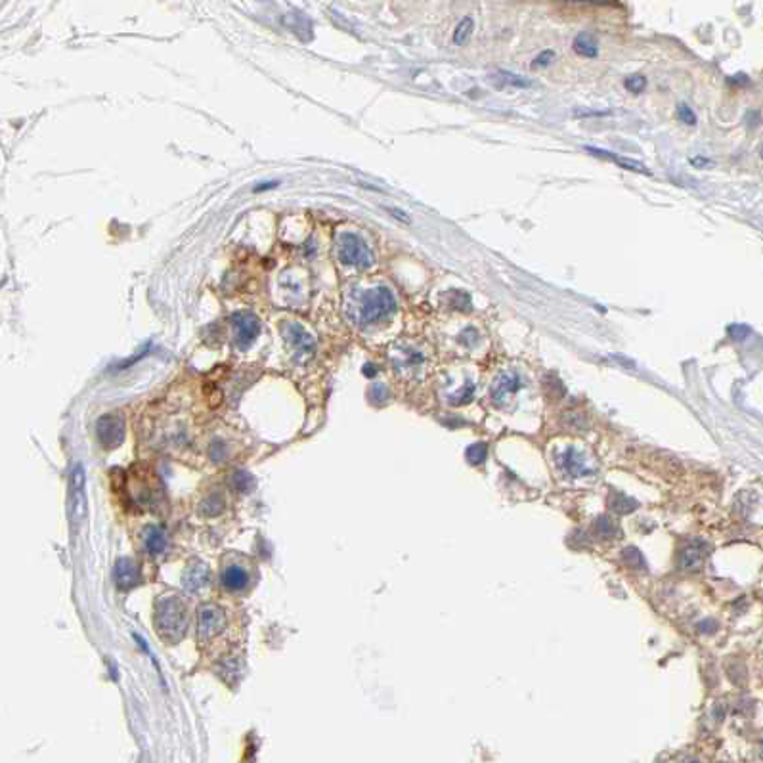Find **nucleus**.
Returning a JSON list of instances; mask_svg holds the SVG:
<instances>
[{"instance_id": "f257e3e1", "label": "nucleus", "mask_w": 763, "mask_h": 763, "mask_svg": "<svg viewBox=\"0 0 763 763\" xmlns=\"http://www.w3.org/2000/svg\"><path fill=\"white\" fill-rule=\"evenodd\" d=\"M157 629L163 639L169 641H176L184 635V629L188 624V616H186V609L180 601L176 597H167L157 603Z\"/></svg>"}, {"instance_id": "f03ea898", "label": "nucleus", "mask_w": 763, "mask_h": 763, "mask_svg": "<svg viewBox=\"0 0 763 763\" xmlns=\"http://www.w3.org/2000/svg\"><path fill=\"white\" fill-rule=\"evenodd\" d=\"M396 308V300L391 289L387 287H375L363 295L362 306H360V318L363 324H375L383 318L391 316Z\"/></svg>"}, {"instance_id": "7ed1b4c3", "label": "nucleus", "mask_w": 763, "mask_h": 763, "mask_svg": "<svg viewBox=\"0 0 763 763\" xmlns=\"http://www.w3.org/2000/svg\"><path fill=\"white\" fill-rule=\"evenodd\" d=\"M86 479L82 465H77L69 479V513L75 526H81L88 515V500H86Z\"/></svg>"}, {"instance_id": "20e7f679", "label": "nucleus", "mask_w": 763, "mask_h": 763, "mask_svg": "<svg viewBox=\"0 0 763 763\" xmlns=\"http://www.w3.org/2000/svg\"><path fill=\"white\" fill-rule=\"evenodd\" d=\"M339 258L345 264L358 266V268H367L373 264V253L370 247L365 245L362 237L354 234H343L339 237Z\"/></svg>"}, {"instance_id": "39448f33", "label": "nucleus", "mask_w": 763, "mask_h": 763, "mask_svg": "<svg viewBox=\"0 0 763 763\" xmlns=\"http://www.w3.org/2000/svg\"><path fill=\"white\" fill-rule=\"evenodd\" d=\"M520 387H522V381H520V377H518L517 373L513 372L501 373L500 377L494 381V385H492V391H490L492 404H494L496 408H505L509 400L513 398V396L520 391Z\"/></svg>"}, {"instance_id": "423d86ee", "label": "nucleus", "mask_w": 763, "mask_h": 763, "mask_svg": "<svg viewBox=\"0 0 763 763\" xmlns=\"http://www.w3.org/2000/svg\"><path fill=\"white\" fill-rule=\"evenodd\" d=\"M557 463L563 469L564 474H568L572 479H581V476H588L593 472V467H590V461L585 459V455L574 446L564 448L557 457Z\"/></svg>"}, {"instance_id": "0eeeda50", "label": "nucleus", "mask_w": 763, "mask_h": 763, "mask_svg": "<svg viewBox=\"0 0 763 763\" xmlns=\"http://www.w3.org/2000/svg\"><path fill=\"white\" fill-rule=\"evenodd\" d=\"M226 626V616L224 610L218 609L215 605H207L199 610V637L201 641H213L215 637L224 629Z\"/></svg>"}, {"instance_id": "6e6552de", "label": "nucleus", "mask_w": 763, "mask_h": 763, "mask_svg": "<svg viewBox=\"0 0 763 763\" xmlns=\"http://www.w3.org/2000/svg\"><path fill=\"white\" fill-rule=\"evenodd\" d=\"M710 547L706 542L702 540H694L689 545H685L679 553V566L683 570H689V572H697L702 568L704 561L708 559Z\"/></svg>"}, {"instance_id": "1a4fd4ad", "label": "nucleus", "mask_w": 763, "mask_h": 763, "mask_svg": "<svg viewBox=\"0 0 763 763\" xmlns=\"http://www.w3.org/2000/svg\"><path fill=\"white\" fill-rule=\"evenodd\" d=\"M232 322H234V327H236V335H237V343H239V346H249L251 343H253L254 339L258 337V333H261V324H258V319H256V316H253V314H249V312L234 314V316H232Z\"/></svg>"}, {"instance_id": "9d476101", "label": "nucleus", "mask_w": 763, "mask_h": 763, "mask_svg": "<svg viewBox=\"0 0 763 763\" xmlns=\"http://www.w3.org/2000/svg\"><path fill=\"white\" fill-rule=\"evenodd\" d=\"M98 438L104 446L113 448L123 440V419L115 415V413H109L98 421Z\"/></svg>"}, {"instance_id": "9b49d317", "label": "nucleus", "mask_w": 763, "mask_h": 763, "mask_svg": "<svg viewBox=\"0 0 763 763\" xmlns=\"http://www.w3.org/2000/svg\"><path fill=\"white\" fill-rule=\"evenodd\" d=\"M209 585V568L207 564L193 563L184 572V588L191 593H199Z\"/></svg>"}, {"instance_id": "f8f14e48", "label": "nucleus", "mask_w": 763, "mask_h": 763, "mask_svg": "<svg viewBox=\"0 0 763 763\" xmlns=\"http://www.w3.org/2000/svg\"><path fill=\"white\" fill-rule=\"evenodd\" d=\"M585 149H588L591 155L601 157V159H607V161H612V163H616L618 167H622V169H626V171H633V173H639V174H651V171L646 169L645 165L639 163V161L627 159V157H620V155L610 154V152H605V149H597V147H585Z\"/></svg>"}, {"instance_id": "ddd939ff", "label": "nucleus", "mask_w": 763, "mask_h": 763, "mask_svg": "<svg viewBox=\"0 0 763 763\" xmlns=\"http://www.w3.org/2000/svg\"><path fill=\"white\" fill-rule=\"evenodd\" d=\"M222 583L230 591H241L249 583V574H247L245 568H241L237 564H230L222 570Z\"/></svg>"}, {"instance_id": "4468645a", "label": "nucleus", "mask_w": 763, "mask_h": 763, "mask_svg": "<svg viewBox=\"0 0 763 763\" xmlns=\"http://www.w3.org/2000/svg\"><path fill=\"white\" fill-rule=\"evenodd\" d=\"M115 580H117L119 588L123 590H130L134 588L138 581V566L130 559H121L115 568Z\"/></svg>"}, {"instance_id": "2eb2a0df", "label": "nucleus", "mask_w": 763, "mask_h": 763, "mask_svg": "<svg viewBox=\"0 0 763 763\" xmlns=\"http://www.w3.org/2000/svg\"><path fill=\"white\" fill-rule=\"evenodd\" d=\"M572 48L574 52H576L578 56H581V58H597V54H599V43H597L595 35H591V33H588V31H583V33H578V35H576V38H574L572 43Z\"/></svg>"}, {"instance_id": "dca6fc26", "label": "nucleus", "mask_w": 763, "mask_h": 763, "mask_svg": "<svg viewBox=\"0 0 763 763\" xmlns=\"http://www.w3.org/2000/svg\"><path fill=\"white\" fill-rule=\"evenodd\" d=\"M287 329H289V341L297 346L299 352H314V348H316L314 339L304 327L299 326V324H289Z\"/></svg>"}, {"instance_id": "f3484780", "label": "nucleus", "mask_w": 763, "mask_h": 763, "mask_svg": "<svg viewBox=\"0 0 763 763\" xmlns=\"http://www.w3.org/2000/svg\"><path fill=\"white\" fill-rule=\"evenodd\" d=\"M609 505H610V509L614 511V513H618V515H626V513H631V511L637 507L635 501L631 500L629 496H626V494H622V492H614V494H610Z\"/></svg>"}, {"instance_id": "a211bd4d", "label": "nucleus", "mask_w": 763, "mask_h": 763, "mask_svg": "<svg viewBox=\"0 0 763 763\" xmlns=\"http://www.w3.org/2000/svg\"><path fill=\"white\" fill-rule=\"evenodd\" d=\"M472 29H474V21H472L471 16H467V18L461 19L454 31V45L457 46L467 45L472 35Z\"/></svg>"}, {"instance_id": "6ab92c4d", "label": "nucleus", "mask_w": 763, "mask_h": 763, "mask_svg": "<svg viewBox=\"0 0 763 763\" xmlns=\"http://www.w3.org/2000/svg\"><path fill=\"white\" fill-rule=\"evenodd\" d=\"M145 545H147L149 553H161L165 549V536L157 528H149L147 534H145Z\"/></svg>"}, {"instance_id": "aec40b11", "label": "nucleus", "mask_w": 763, "mask_h": 763, "mask_svg": "<svg viewBox=\"0 0 763 763\" xmlns=\"http://www.w3.org/2000/svg\"><path fill=\"white\" fill-rule=\"evenodd\" d=\"M494 77H498L500 79V86H517V88H528L532 82L528 81V79H522V77H518V75H515V73H509V71H498Z\"/></svg>"}, {"instance_id": "412c9836", "label": "nucleus", "mask_w": 763, "mask_h": 763, "mask_svg": "<svg viewBox=\"0 0 763 763\" xmlns=\"http://www.w3.org/2000/svg\"><path fill=\"white\" fill-rule=\"evenodd\" d=\"M624 563L629 568H635V570L645 568V559H643V555L639 553V549H635V547H627L626 551H624Z\"/></svg>"}, {"instance_id": "4be33fe9", "label": "nucleus", "mask_w": 763, "mask_h": 763, "mask_svg": "<svg viewBox=\"0 0 763 763\" xmlns=\"http://www.w3.org/2000/svg\"><path fill=\"white\" fill-rule=\"evenodd\" d=\"M595 530L601 537H614L618 534L616 524L609 517H601L595 520Z\"/></svg>"}, {"instance_id": "5701e85b", "label": "nucleus", "mask_w": 763, "mask_h": 763, "mask_svg": "<svg viewBox=\"0 0 763 763\" xmlns=\"http://www.w3.org/2000/svg\"><path fill=\"white\" fill-rule=\"evenodd\" d=\"M465 455H467V461L472 465H481L484 459H486V455H488V450H486V446L484 444H472L467 448V452H465Z\"/></svg>"}, {"instance_id": "b1692460", "label": "nucleus", "mask_w": 763, "mask_h": 763, "mask_svg": "<svg viewBox=\"0 0 763 763\" xmlns=\"http://www.w3.org/2000/svg\"><path fill=\"white\" fill-rule=\"evenodd\" d=\"M624 84H626V88L631 94H641V92L645 90L646 88V77L645 75H629L626 81H624Z\"/></svg>"}, {"instance_id": "393cba45", "label": "nucleus", "mask_w": 763, "mask_h": 763, "mask_svg": "<svg viewBox=\"0 0 763 763\" xmlns=\"http://www.w3.org/2000/svg\"><path fill=\"white\" fill-rule=\"evenodd\" d=\"M677 117H679V121H681L683 125H687V127H694L697 125V113L690 109V106H687V104H679L677 106Z\"/></svg>"}, {"instance_id": "a878e982", "label": "nucleus", "mask_w": 763, "mask_h": 763, "mask_svg": "<svg viewBox=\"0 0 763 763\" xmlns=\"http://www.w3.org/2000/svg\"><path fill=\"white\" fill-rule=\"evenodd\" d=\"M472 394H474V385H472V383H467V385H465V391H459L457 394H454V396L450 398V402L455 404V406H459V404H467V402L472 398Z\"/></svg>"}, {"instance_id": "bb28decb", "label": "nucleus", "mask_w": 763, "mask_h": 763, "mask_svg": "<svg viewBox=\"0 0 763 763\" xmlns=\"http://www.w3.org/2000/svg\"><path fill=\"white\" fill-rule=\"evenodd\" d=\"M555 60V52L553 50H544L542 54L536 56V60L532 62V69H542V67H547V65L551 64Z\"/></svg>"}, {"instance_id": "cd10ccee", "label": "nucleus", "mask_w": 763, "mask_h": 763, "mask_svg": "<svg viewBox=\"0 0 763 763\" xmlns=\"http://www.w3.org/2000/svg\"><path fill=\"white\" fill-rule=\"evenodd\" d=\"M729 333H731V335H733V333H738L735 339H744L746 335H750V329H748L746 326H733L729 327Z\"/></svg>"}, {"instance_id": "c85d7f7f", "label": "nucleus", "mask_w": 763, "mask_h": 763, "mask_svg": "<svg viewBox=\"0 0 763 763\" xmlns=\"http://www.w3.org/2000/svg\"><path fill=\"white\" fill-rule=\"evenodd\" d=\"M389 210H391V215H394V217L402 218L404 222H409V218H408V217H404V215H402V210H396V209H389Z\"/></svg>"}, {"instance_id": "c756f323", "label": "nucleus", "mask_w": 763, "mask_h": 763, "mask_svg": "<svg viewBox=\"0 0 763 763\" xmlns=\"http://www.w3.org/2000/svg\"><path fill=\"white\" fill-rule=\"evenodd\" d=\"M760 155H762V159H763V144H762V147H760Z\"/></svg>"}, {"instance_id": "7c9ffc66", "label": "nucleus", "mask_w": 763, "mask_h": 763, "mask_svg": "<svg viewBox=\"0 0 763 763\" xmlns=\"http://www.w3.org/2000/svg\"><path fill=\"white\" fill-rule=\"evenodd\" d=\"M762 760H763V744H762Z\"/></svg>"}]
</instances>
